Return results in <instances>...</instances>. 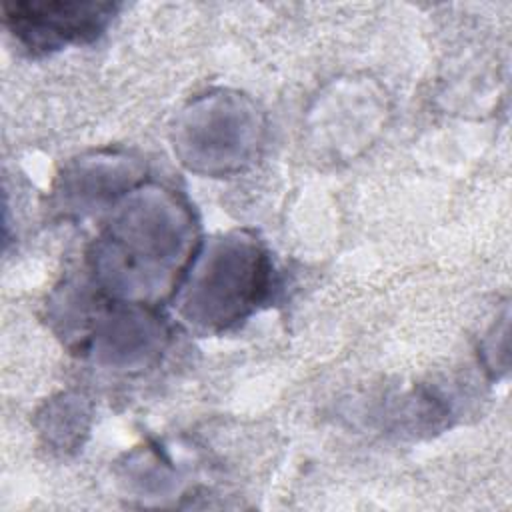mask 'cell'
Wrapping results in <instances>:
<instances>
[{
    "instance_id": "cell-1",
    "label": "cell",
    "mask_w": 512,
    "mask_h": 512,
    "mask_svg": "<svg viewBox=\"0 0 512 512\" xmlns=\"http://www.w3.org/2000/svg\"><path fill=\"white\" fill-rule=\"evenodd\" d=\"M190 240L188 212L170 198L148 196L110 226L96 262L112 270V282L122 288L164 292L194 256Z\"/></svg>"
},
{
    "instance_id": "cell-2",
    "label": "cell",
    "mask_w": 512,
    "mask_h": 512,
    "mask_svg": "<svg viewBox=\"0 0 512 512\" xmlns=\"http://www.w3.org/2000/svg\"><path fill=\"white\" fill-rule=\"evenodd\" d=\"M192 264L186 286V314L204 326H228L258 304L268 286V262L256 242L244 236L218 240Z\"/></svg>"
},
{
    "instance_id": "cell-3",
    "label": "cell",
    "mask_w": 512,
    "mask_h": 512,
    "mask_svg": "<svg viewBox=\"0 0 512 512\" xmlns=\"http://www.w3.org/2000/svg\"><path fill=\"white\" fill-rule=\"evenodd\" d=\"M112 14V4H4V20L8 28L32 52L56 50L70 42H88L106 28Z\"/></svg>"
}]
</instances>
